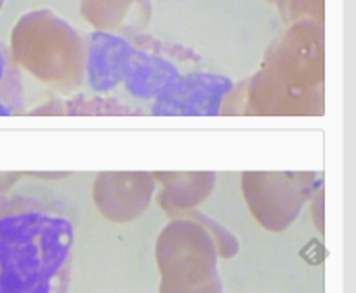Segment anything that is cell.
<instances>
[{"mask_svg":"<svg viewBox=\"0 0 356 293\" xmlns=\"http://www.w3.org/2000/svg\"><path fill=\"white\" fill-rule=\"evenodd\" d=\"M73 224L54 205L0 198V293H49L66 285Z\"/></svg>","mask_w":356,"mask_h":293,"instance_id":"obj_1","label":"cell"},{"mask_svg":"<svg viewBox=\"0 0 356 293\" xmlns=\"http://www.w3.org/2000/svg\"><path fill=\"white\" fill-rule=\"evenodd\" d=\"M232 85L229 78L212 73L179 76L156 97L152 111L159 117H214Z\"/></svg>","mask_w":356,"mask_h":293,"instance_id":"obj_2","label":"cell"},{"mask_svg":"<svg viewBox=\"0 0 356 293\" xmlns=\"http://www.w3.org/2000/svg\"><path fill=\"white\" fill-rule=\"evenodd\" d=\"M136 49L125 38L111 33H94L87 56V76L94 90H110L124 82Z\"/></svg>","mask_w":356,"mask_h":293,"instance_id":"obj_3","label":"cell"},{"mask_svg":"<svg viewBox=\"0 0 356 293\" xmlns=\"http://www.w3.org/2000/svg\"><path fill=\"white\" fill-rule=\"evenodd\" d=\"M179 72L172 62L160 56L134 51L125 72L124 82L129 92L141 99H156L176 80Z\"/></svg>","mask_w":356,"mask_h":293,"instance_id":"obj_4","label":"cell"},{"mask_svg":"<svg viewBox=\"0 0 356 293\" xmlns=\"http://www.w3.org/2000/svg\"><path fill=\"white\" fill-rule=\"evenodd\" d=\"M23 85L10 65L6 49L0 45V117H9L23 108Z\"/></svg>","mask_w":356,"mask_h":293,"instance_id":"obj_5","label":"cell"}]
</instances>
